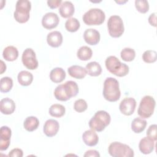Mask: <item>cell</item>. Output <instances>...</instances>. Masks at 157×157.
<instances>
[{"instance_id":"cell-26","label":"cell","mask_w":157,"mask_h":157,"mask_svg":"<svg viewBox=\"0 0 157 157\" xmlns=\"http://www.w3.org/2000/svg\"><path fill=\"white\" fill-rule=\"evenodd\" d=\"M39 125V120L38 118L34 116H29L26 118L23 123L25 129L29 131L32 132L37 129Z\"/></svg>"},{"instance_id":"cell-23","label":"cell","mask_w":157,"mask_h":157,"mask_svg":"<svg viewBox=\"0 0 157 157\" xmlns=\"http://www.w3.org/2000/svg\"><path fill=\"white\" fill-rule=\"evenodd\" d=\"M2 56L6 61H13L16 60L18 56V51L17 48L13 45L7 46L2 52Z\"/></svg>"},{"instance_id":"cell-37","label":"cell","mask_w":157,"mask_h":157,"mask_svg":"<svg viewBox=\"0 0 157 157\" xmlns=\"http://www.w3.org/2000/svg\"><path fill=\"white\" fill-rule=\"evenodd\" d=\"M8 156L10 157H22L23 156V152L21 149L15 148L10 151Z\"/></svg>"},{"instance_id":"cell-39","label":"cell","mask_w":157,"mask_h":157,"mask_svg":"<svg viewBox=\"0 0 157 157\" xmlns=\"http://www.w3.org/2000/svg\"><path fill=\"white\" fill-rule=\"evenodd\" d=\"M85 157H99L100 156V154L99 153V152L97 150H87L85 153L83 155Z\"/></svg>"},{"instance_id":"cell-31","label":"cell","mask_w":157,"mask_h":157,"mask_svg":"<svg viewBox=\"0 0 157 157\" xmlns=\"http://www.w3.org/2000/svg\"><path fill=\"white\" fill-rule=\"evenodd\" d=\"M13 86V80L9 77H4L0 80V91L2 93H8Z\"/></svg>"},{"instance_id":"cell-30","label":"cell","mask_w":157,"mask_h":157,"mask_svg":"<svg viewBox=\"0 0 157 157\" xmlns=\"http://www.w3.org/2000/svg\"><path fill=\"white\" fill-rule=\"evenodd\" d=\"M80 26L79 21L74 17H71L68 18L65 23V28L66 29L71 33L76 32Z\"/></svg>"},{"instance_id":"cell-38","label":"cell","mask_w":157,"mask_h":157,"mask_svg":"<svg viewBox=\"0 0 157 157\" xmlns=\"http://www.w3.org/2000/svg\"><path fill=\"white\" fill-rule=\"evenodd\" d=\"M62 3L61 0H48L47 1V5L51 9H56L60 6Z\"/></svg>"},{"instance_id":"cell-33","label":"cell","mask_w":157,"mask_h":157,"mask_svg":"<svg viewBox=\"0 0 157 157\" xmlns=\"http://www.w3.org/2000/svg\"><path fill=\"white\" fill-rule=\"evenodd\" d=\"M142 59L145 63H153L157 59V53L155 50H148L142 54Z\"/></svg>"},{"instance_id":"cell-7","label":"cell","mask_w":157,"mask_h":157,"mask_svg":"<svg viewBox=\"0 0 157 157\" xmlns=\"http://www.w3.org/2000/svg\"><path fill=\"white\" fill-rule=\"evenodd\" d=\"M109 155L113 157H132L133 150L128 145L119 142H112L108 148Z\"/></svg>"},{"instance_id":"cell-1","label":"cell","mask_w":157,"mask_h":157,"mask_svg":"<svg viewBox=\"0 0 157 157\" xmlns=\"http://www.w3.org/2000/svg\"><path fill=\"white\" fill-rule=\"evenodd\" d=\"M78 93V86L77 83L74 81L69 80L56 87L54 91V96L57 100L66 101L72 97L77 96Z\"/></svg>"},{"instance_id":"cell-40","label":"cell","mask_w":157,"mask_h":157,"mask_svg":"<svg viewBox=\"0 0 157 157\" xmlns=\"http://www.w3.org/2000/svg\"><path fill=\"white\" fill-rule=\"evenodd\" d=\"M148 23L150 25L156 27V13L154 12L150 14L148 19Z\"/></svg>"},{"instance_id":"cell-3","label":"cell","mask_w":157,"mask_h":157,"mask_svg":"<svg viewBox=\"0 0 157 157\" xmlns=\"http://www.w3.org/2000/svg\"><path fill=\"white\" fill-rule=\"evenodd\" d=\"M105 64L107 69L116 76L124 77L129 73L128 66L121 63L115 56H108L105 61Z\"/></svg>"},{"instance_id":"cell-12","label":"cell","mask_w":157,"mask_h":157,"mask_svg":"<svg viewBox=\"0 0 157 157\" xmlns=\"http://www.w3.org/2000/svg\"><path fill=\"white\" fill-rule=\"evenodd\" d=\"M59 22L58 15L54 12L45 13L42 18V25L47 29H52L56 28Z\"/></svg>"},{"instance_id":"cell-24","label":"cell","mask_w":157,"mask_h":157,"mask_svg":"<svg viewBox=\"0 0 157 157\" xmlns=\"http://www.w3.org/2000/svg\"><path fill=\"white\" fill-rule=\"evenodd\" d=\"M18 83L22 86H28L33 81V74L27 71H20L17 76Z\"/></svg>"},{"instance_id":"cell-13","label":"cell","mask_w":157,"mask_h":157,"mask_svg":"<svg viewBox=\"0 0 157 157\" xmlns=\"http://www.w3.org/2000/svg\"><path fill=\"white\" fill-rule=\"evenodd\" d=\"M12 131L7 126H2L0 129V150H6L10 144Z\"/></svg>"},{"instance_id":"cell-28","label":"cell","mask_w":157,"mask_h":157,"mask_svg":"<svg viewBox=\"0 0 157 157\" xmlns=\"http://www.w3.org/2000/svg\"><path fill=\"white\" fill-rule=\"evenodd\" d=\"M66 109L65 107L59 104H54L52 105L49 108V114L53 117L60 118L65 114Z\"/></svg>"},{"instance_id":"cell-35","label":"cell","mask_w":157,"mask_h":157,"mask_svg":"<svg viewBox=\"0 0 157 157\" xmlns=\"http://www.w3.org/2000/svg\"><path fill=\"white\" fill-rule=\"evenodd\" d=\"M88 108L86 102L83 99H79L75 101L74 104V110L79 113L85 111Z\"/></svg>"},{"instance_id":"cell-15","label":"cell","mask_w":157,"mask_h":157,"mask_svg":"<svg viewBox=\"0 0 157 157\" xmlns=\"http://www.w3.org/2000/svg\"><path fill=\"white\" fill-rule=\"evenodd\" d=\"M101 36L98 31L95 29H86L83 33V39L86 43L91 45L98 44L100 40Z\"/></svg>"},{"instance_id":"cell-29","label":"cell","mask_w":157,"mask_h":157,"mask_svg":"<svg viewBox=\"0 0 157 157\" xmlns=\"http://www.w3.org/2000/svg\"><path fill=\"white\" fill-rule=\"evenodd\" d=\"M92 50L88 46H82L77 52V58L82 61H87L90 59L92 57Z\"/></svg>"},{"instance_id":"cell-32","label":"cell","mask_w":157,"mask_h":157,"mask_svg":"<svg viewBox=\"0 0 157 157\" xmlns=\"http://www.w3.org/2000/svg\"><path fill=\"white\" fill-rule=\"evenodd\" d=\"M120 56L121 59L124 61H132L135 58L136 52L134 49L131 48L126 47L121 51Z\"/></svg>"},{"instance_id":"cell-19","label":"cell","mask_w":157,"mask_h":157,"mask_svg":"<svg viewBox=\"0 0 157 157\" xmlns=\"http://www.w3.org/2000/svg\"><path fill=\"white\" fill-rule=\"evenodd\" d=\"M82 139L83 142L88 146L93 147L98 144L99 137L96 132L93 129L86 130L82 134Z\"/></svg>"},{"instance_id":"cell-14","label":"cell","mask_w":157,"mask_h":157,"mask_svg":"<svg viewBox=\"0 0 157 157\" xmlns=\"http://www.w3.org/2000/svg\"><path fill=\"white\" fill-rule=\"evenodd\" d=\"M59 128V123L54 119H48L44 123L43 131L49 137L55 136L58 132Z\"/></svg>"},{"instance_id":"cell-11","label":"cell","mask_w":157,"mask_h":157,"mask_svg":"<svg viewBox=\"0 0 157 157\" xmlns=\"http://www.w3.org/2000/svg\"><path fill=\"white\" fill-rule=\"evenodd\" d=\"M136 101L134 98L129 97L124 98L119 105L120 112L124 115H131L136 109Z\"/></svg>"},{"instance_id":"cell-10","label":"cell","mask_w":157,"mask_h":157,"mask_svg":"<svg viewBox=\"0 0 157 157\" xmlns=\"http://www.w3.org/2000/svg\"><path fill=\"white\" fill-rule=\"evenodd\" d=\"M21 61L23 65L29 70L37 69L39 65L36 53L31 48H27L23 51L21 56Z\"/></svg>"},{"instance_id":"cell-16","label":"cell","mask_w":157,"mask_h":157,"mask_svg":"<svg viewBox=\"0 0 157 157\" xmlns=\"http://www.w3.org/2000/svg\"><path fill=\"white\" fill-rule=\"evenodd\" d=\"M155 148V140L149 137H144L139 144V148L140 151L144 154L148 155L151 153Z\"/></svg>"},{"instance_id":"cell-20","label":"cell","mask_w":157,"mask_h":157,"mask_svg":"<svg viewBox=\"0 0 157 157\" xmlns=\"http://www.w3.org/2000/svg\"><path fill=\"white\" fill-rule=\"evenodd\" d=\"M75 12L74 6L72 2L66 1L62 2L59 8V12L63 18H69L72 17Z\"/></svg>"},{"instance_id":"cell-27","label":"cell","mask_w":157,"mask_h":157,"mask_svg":"<svg viewBox=\"0 0 157 157\" xmlns=\"http://www.w3.org/2000/svg\"><path fill=\"white\" fill-rule=\"evenodd\" d=\"M147 121L142 118H136L131 123V129L135 133L139 134L144 131L147 126Z\"/></svg>"},{"instance_id":"cell-17","label":"cell","mask_w":157,"mask_h":157,"mask_svg":"<svg viewBox=\"0 0 157 157\" xmlns=\"http://www.w3.org/2000/svg\"><path fill=\"white\" fill-rule=\"evenodd\" d=\"M15 110V104L14 101L9 98H5L0 101V110L4 115H10Z\"/></svg>"},{"instance_id":"cell-18","label":"cell","mask_w":157,"mask_h":157,"mask_svg":"<svg viewBox=\"0 0 157 157\" xmlns=\"http://www.w3.org/2000/svg\"><path fill=\"white\" fill-rule=\"evenodd\" d=\"M47 42L52 47L57 48L59 47L63 42L62 34L58 31L50 32L47 36Z\"/></svg>"},{"instance_id":"cell-41","label":"cell","mask_w":157,"mask_h":157,"mask_svg":"<svg viewBox=\"0 0 157 157\" xmlns=\"http://www.w3.org/2000/svg\"><path fill=\"white\" fill-rule=\"evenodd\" d=\"M1 74L4 72V71H6V64L4 63V62H3V61H1Z\"/></svg>"},{"instance_id":"cell-9","label":"cell","mask_w":157,"mask_h":157,"mask_svg":"<svg viewBox=\"0 0 157 157\" xmlns=\"http://www.w3.org/2000/svg\"><path fill=\"white\" fill-rule=\"evenodd\" d=\"M107 28L109 35L114 38L122 36L124 28L123 20L118 15H112L107 21Z\"/></svg>"},{"instance_id":"cell-4","label":"cell","mask_w":157,"mask_h":157,"mask_svg":"<svg viewBox=\"0 0 157 157\" xmlns=\"http://www.w3.org/2000/svg\"><path fill=\"white\" fill-rule=\"evenodd\" d=\"M111 120L110 115L105 110L97 111L89 121V126L91 129L101 132L107 126Z\"/></svg>"},{"instance_id":"cell-2","label":"cell","mask_w":157,"mask_h":157,"mask_svg":"<svg viewBox=\"0 0 157 157\" xmlns=\"http://www.w3.org/2000/svg\"><path fill=\"white\" fill-rule=\"evenodd\" d=\"M103 96L109 102L117 101L121 96L118 80L113 77H107L104 80L103 88Z\"/></svg>"},{"instance_id":"cell-8","label":"cell","mask_w":157,"mask_h":157,"mask_svg":"<svg viewBox=\"0 0 157 157\" xmlns=\"http://www.w3.org/2000/svg\"><path fill=\"white\" fill-rule=\"evenodd\" d=\"M156 102L154 98L149 95L144 96L140 100L137 113L142 118H148L153 113Z\"/></svg>"},{"instance_id":"cell-5","label":"cell","mask_w":157,"mask_h":157,"mask_svg":"<svg viewBox=\"0 0 157 157\" xmlns=\"http://www.w3.org/2000/svg\"><path fill=\"white\" fill-rule=\"evenodd\" d=\"M31 9V3L28 0H18L15 6L13 13L15 20L20 23H25L29 19V12Z\"/></svg>"},{"instance_id":"cell-22","label":"cell","mask_w":157,"mask_h":157,"mask_svg":"<svg viewBox=\"0 0 157 157\" xmlns=\"http://www.w3.org/2000/svg\"><path fill=\"white\" fill-rule=\"evenodd\" d=\"M66 74L64 70L61 67H55L53 69L50 73V78L54 83H61L66 78Z\"/></svg>"},{"instance_id":"cell-21","label":"cell","mask_w":157,"mask_h":157,"mask_svg":"<svg viewBox=\"0 0 157 157\" xmlns=\"http://www.w3.org/2000/svg\"><path fill=\"white\" fill-rule=\"evenodd\" d=\"M69 75L77 79H82L87 74V72L85 68L78 65H73L70 66L67 69Z\"/></svg>"},{"instance_id":"cell-25","label":"cell","mask_w":157,"mask_h":157,"mask_svg":"<svg viewBox=\"0 0 157 157\" xmlns=\"http://www.w3.org/2000/svg\"><path fill=\"white\" fill-rule=\"evenodd\" d=\"M85 69L87 74L92 77L99 76L102 72V67L101 65L96 61L90 62L86 65Z\"/></svg>"},{"instance_id":"cell-34","label":"cell","mask_w":157,"mask_h":157,"mask_svg":"<svg viewBox=\"0 0 157 157\" xmlns=\"http://www.w3.org/2000/svg\"><path fill=\"white\" fill-rule=\"evenodd\" d=\"M135 7L137 11L142 13H145L149 10V4L146 0H136Z\"/></svg>"},{"instance_id":"cell-6","label":"cell","mask_w":157,"mask_h":157,"mask_svg":"<svg viewBox=\"0 0 157 157\" xmlns=\"http://www.w3.org/2000/svg\"><path fill=\"white\" fill-rule=\"evenodd\" d=\"M105 19L104 12L101 9L92 8L86 11L82 17L83 22L86 25H100Z\"/></svg>"},{"instance_id":"cell-36","label":"cell","mask_w":157,"mask_h":157,"mask_svg":"<svg viewBox=\"0 0 157 157\" xmlns=\"http://www.w3.org/2000/svg\"><path fill=\"white\" fill-rule=\"evenodd\" d=\"M156 129L157 125L156 124H151L147 131V136L150 138L152 139L155 141L157 140V135H156Z\"/></svg>"}]
</instances>
